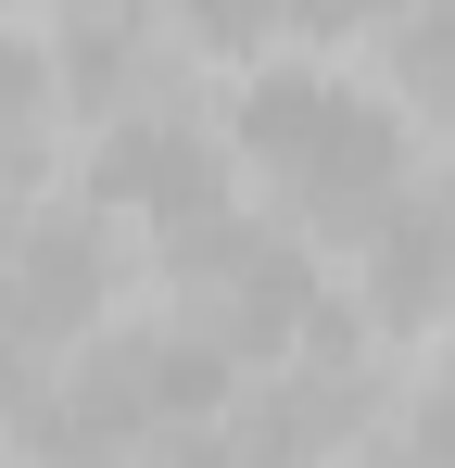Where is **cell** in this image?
<instances>
[{"label":"cell","mask_w":455,"mask_h":468,"mask_svg":"<svg viewBox=\"0 0 455 468\" xmlns=\"http://www.w3.org/2000/svg\"><path fill=\"white\" fill-rule=\"evenodd\" d=\"M228 153L279 190L303 240H367L418 177H405V101L329 64H266L228 89Z\"/></svg>","instance_id":"cell-1"},{"label":"cell","mask_w":455,"mask_h":468,"mask_svg":"<svg viewBox=\"0 0 455 468\" xmlns=\"http://www.w3.org/2000/svg\"><path fill=\"white\" fill-rule=\"evenodd\" d=\"M164 13H177L203 51H253V38H279V26H291L303 0H164Z\"/></svg>","instance_id":"cell-9"},{"label":"cell","mask_w":455,"mask_h":468,"mask_svg":"<svg viewBox=\"0 0 455 468\" xmlns=\"http://www.w3.org/2000/svg\"><path fill=\"white\" fill-rule=\"evenodd\" d=\"M430 216H443V253H455V165L430 177Z\"/></svg>","instance_id":"cell-11"},{"label":"cell","mask_w":455,"mask_h":468,"mask_svg":"<svg viewBox=\"0 0 455 468\" xmlns=\"http://www.w3.org/2000/svg\"><path fill=\"white\" fill-rule=\"evenodd\" d=\"M114 216L101 203H38L26 229L0 240V367H64L101 342L114 304Z\"/></svg>","instance_id":"cell-3"},{"label":"cell","mask_w":455,"mask_h":468,"mask_svg":"<svg viewBox=\"0 0 455 468\" xmlns=\"http://www.w3.org/2000/svg\"><path fill=\"white\" fill-rule=\"evenodd\" d=\"M89 203H101V216H140L152 240H177V229H203V216L240 203V153H228V127H190V114L140 101V114L101 127Z\"/></svg>","instance_id":"cell-4"},{"label":"cell","mask_w":455,"mask_h":468,"mask_svg":"<svg viewBox=\"0 0 455 468\" xmlns=\"http://www.w3.org/2000/svg\"><path fill=\"white\" fill-rule=\"evenodd\" d=\"M392 77L418 89L430 114H455V0H405V26H392Z\"/></svg>","instance_id":"cell-6"},{"label":"cell","mask_w":455,"mask_h":468,"mask_svg":"<svg viewBox=\"0 0 455 468\" xmlns=\"http://www.w3.org/2000/svg\"><path fill=\"white\" fill-rule=\"evenodd\" d=\"M303 26H405V0H303Z\"/></svg>","instance_id":"cell-10"},{"label":"cell","mask_w":455,"mask_h":468,"mask_svg":"<svg viewBox=\"0 0 455 468\" xmlns=\"http://www.w3.org/2000/svg\"><path fill=\"white\" fill-rule=\"evenodd\" d=\"M164 279L190 292V329L216 342L228 367H266V355H316L329 342V279H316V240L291 216H203V229L164 240Z\"/></svg>","instance_id":"cell-2"},{"label":"cell","mask_w":455,"mask_h":468,"mask_svg":"<svg viewBox=\"0 0 455 468\" xmlns=\"http://www.w3.org/2000/svg\"><path fill=\"white\" fill-rule=\"evenodd\" d=\"M51 77H64V64H51L38 38H13V26H0V165L38 140V114H51Z\"/></svg>","instance_id":"cell-7"},{"label":"cell","mask_w":455,"mask_h":468,"mask_svg":"<svg viewBox=\"0 0 455 468\" xmlns=\"http://www.w3.org/2000/svg\"><path fill=\"white\" fill-rule=\"evenodd\" d=\"M354 431H367V380H354V342L329 329L303 367H279L266 392H240L216 418V456L228 468H329Z\"/></svg>","instance_id":"cell-5"},{"label":"cell","mask_w":455,"mask_h":468,"mask_svg":"<svg viewBox=\"0 0 455 468\" xmlns=\"http://www.w3.org/2000/svg\"><path fill=\"white\" fill-rule=\"evenodd\" d=\"M392 456H405V468H455V355H443L418 392H405V418H392Z\"/></svg>","instance_id":"cell-8"}]
</instances>
